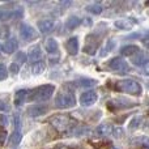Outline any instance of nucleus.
<instances>
[{"label":"nucleus","mask_w":149,"mask_h":149,"mask_svg":"<svg viewBox=\"0 0 149 149\" xmlns=\"http://www.w3.org/2000/svg\"><path fill=\"white\" fill-rule=\"evenodd\" d=\"M9 36V29L8 26H0V39H5Z\"/></svg>","instance_id":"a878e982"},{"label":"nucleus","mask_w":149,"mask_h":149,"mask_svg":"<svg viewBox=\"0 0 149 149\" xmlns=\"http://www.w3.org/2000/svg\"><path fill=\"white\" fill-rule=\"evenodd\" d=\"M113 131H114V127L111 126V124H109V123L101 124V126H98L97 130H95L97 135H100V136H107V135H113Z\"/></svg>","instance_id":"4468645a"},{"label":"nucleus","mask_w":149,"mask_h":149,"mask_svg":"<svg viewBox=\"0 0 149 149\" xmlns=\"http://www.w3.org/2000/svg\"><path fill=\"white\" fill-rule=\"evenodd\" d=\"M139 122H140V118H136V119H135V120H132V123H131V127H137L136 124L139 123Z\"/></svg>","instance_id":"f704fd0d"},{"label":"nucleus","mask_w":149,"mask_h":149,"mask_svg":"<svg viewBox=\"0 0 149 149\" xmlns=\"http://www.w3.org/2000/svg\"><path fill=\"white\" fill-rule=\"evenodd\" d=\"M143 45H144V47L145 49H148L149 50V37H145V38H143Z\"/></svg>","instance_id":"473e14b6"},{"label":"nucleus","mask_w":149,"mask_h":149,"mask_svg":"<svg viewBox=\"0 0 149 149\" xmlns=\"http://www.w3.org/2000/svg\"><path fill=\"white\" fill-rule=\"evenodd\" d=\"M28 90L25 89H21V90H17L15 94V98H13V102H15V106H21L24 102H25L26 97H28Z\"/></svg>","instance_id":"dca6fc26"},{"label":"nucleus","mask_w":149,"mask_h":149,"mask_svg":"<svg viewBox=\"0 0 149 149\" xmlns=\"http://www.w3.org/2000/svg\"><path fill=\"white\" fill-rule=\"evenodd\" d=\"M107 67L111 71H115V72H127L128 71V64L123 58H114L110 62L107 63Z\"/></svg>","instance_id":"423d86ee"},{"label":"nucleus","mask_w":149,"mask_h":149,"mask_svg":"<svg viewBox=\"0 0 149 149\" xmlns=\"http://www.w3.org/2000/svg\"><path fill=\"white\" fill-rule=\"evenodd\" d=\"M21 139H22V135H21L20 130H15L12 134V136H10L9 139V144L10 145H17L18 143L21 141Z\"/></svg>","instance_id":"4be33fe9"},{"label":"nucleus","mask_w":149,"mask_h":149,"mask_svg":"<svg viewBox=\"0 0 149 149\" xmlns=\"http://www.w3.org/2000/svg\"><path fill=\"white\" fill-rule=\"evenodd\" d=\"M80 24H81V20H80L79 17H76V16H71L67 21V28L68 29H74V28H77Z\"/></svg>","instance_id":"5701e85b"},{"label":"nucleus","mask_w":149,"mask_h":149,"mask_svg":"<svg viewBox=\"0 0 149 149\" xmlns=\"http://www.w3.org/2000/svg\"><path fill=\"white\" fill-rule=\"evenodd\" d=\"M135 20L132 18H120V20H116L115 21V26L120 30H131L135 25Z\"/></svg>","instance_id":"1a4fd4ad"},{"label":"nucleus","mask_w":149,"mask_h":149,"mask_svg":"<svg viewBox=\"0 0 149 149\" xmlns=\"http://www.w3.org/2000/svg\"><path fill=\"white\" fill-rule=\"evenodd\" d=\"M54 26H55V24H54V21H52V20H42V21H39V22H38L39 31H41V33H43V34L50 33V31L54 29Z\"/></svg>","instance_id":"ddd939ff"},{"label":"nucleus","mask_w":149,"mask_h":149,"mask_svg":"<svg viewBox=\"0 0 149 149\" xmlns=\"http://www.w3.org/2000/svg\"><path fill=\"white\" fill-rule=\"evenodd\" d=\"M115 88L123 93H130V94H135V95H139L140 93H141V86H140V84L136 80H131V79H127V80H123V81L116 82Z\"/></svg>","instance_id":"f03ea898"},{"label":"nucleus","mask_w":149,"mask_h":149,"mask_svg":"<svg viewBox=\"0 0 149 149\" xmlns=\"http://www.w3.org/2000/svg\"><path fill=\"white\" fill-rule=\"evenodd\" d=\"M7 109H8V106L4 102H0V110H7Z\"/></svg>","instance_id":"c9c22d12"},{"label":"nucleus","mask_w":149,"mask_h":149,"mask_svg":"<svg viewBox=\"0 0 149 149\" xmlns=\"http://www.w3.org/2000/svg\"><path fill=\"white\" fill-rule=\"evenodd\" d=\"M149 60V56L147 54H144V52H137L136 55H134V56H132V63H134L135 65H136V67H144V64L145 63H147Z\"/></svg>","instance_id":"f8f14e48"},{"label":"nucleus","mask_w":149,"mask_h":149,"mask_svg":"<svg viewBox=\"0 0 149 149\" xmlns=\"http://www.w3.org/2000/svg\"><path fill=\"white\" fill-rule=\"evenodd\" d=\"M47 106L45 105H36V106H31L30 109L28 110V114L30 116H33V118H36V116H41V115H45V114L47 113Z\"/></svg>","instance_id":"9d476101"},{"label":"nucleus","mask_w":149,"mask_h":149,"mask_svg":"<svg viewBox=\"0 0 149 149\" xmlns=\"http://www.w3.org/2000/svg\"><path fill=\"white\" fill-rule=\"evenodd\" d=\"M65 49L71 55H76L79 52V39L76 37H71L67 42H65Z\"/></svg>","instance_id":"9b49d317"},{"label":"nucleus","mask_w":149,"mask_h":149,"mask_svg":"<svg viewBox=\"0 0 149 149\" xmlns=\"http://www.w3.org/2000/svg\"><path fill=\"white\" fill-rule=\"evenodd\" d=\"M46 70V64H45L43 62H36L33 64V67H31V71H33V73L34 74H41V73H43V71Z\"/></svg>","instance_id":"412c9836"},{"label":"nucleus","mask_w":149,"mask_h":149,"mask_svg":"<svg viewBox=\"0 0 149 149\" xmlns=\"http://www.w3.org/2000/svg\"><path fill=\"white\" fill-rule=\"evenodd\" d=\"M8 77V71H7V67H5L3 63H0V81L5 80Z\"/></svg>","instance_id":"393cba45"},{"label":"nucleus","mask_w":149,"mask_h":149,"mask_svg":"<svg viewBox=\"0 0 149 149\" xmlns=\"http://www.w3.org/2000/svg\"><path fill=\"white\" fill-rule=\"evenodd\" d=\"M45 49H46V51L49 52V54H56L59 46H58V42L55 41L54 38H49L45 42Z\"/></svg>","instance_id":"f3484780"},{"label":"nucleus","mask_w":149,"mask_h":149,"mask_svg":"<svg viewBox=\"0 0 149 149\" xmlns=\"http://www.w3.org/2000/svg\"><path fill=\"white\" fill-rule=\"evenodd\" d=\"M5 140H7V134H5V131H1L0 132V144H4Z\"/></svg>","instance_id":"2f4dec72"},{"label":"nucleus","mask_w":149,"mask_h":149,"mask_svg":"<svg viewBox=\"0 0 149 149\" xmlns=\"http://www.w3.org/2000/svg\"><path fill=\"white\" fill-rule=\"evenodd\" d=\"M97 100H98L97 93L93 92V90H89V92H85L81 94V97H80V103H81L82 106H92L97 102Z\"/></svg>","instance_id":"0eeeda50"},{"label":"nucleus","mask_w":149,"mask_h":149,"mask_svg":"<svg viewBox=\"0 0 149 149\" xmlns=\"http://www.w3.org/2000/svg\"><path fill=\"white\" fill-rule=\"evenodd\" d=\"M89 12H92V13H94V15H100L101 12H102V9L103 8L101 7L100 4H92V5H89V7L86 8Z\"/></svg>","instance_id":"b1692460"},{"label":"nucleus","mask_w":149,"mask_h":149,"mask_svg":"<svg viewBox=\"0 0 149 149\" xmlns=\"http://www.w3.org/2000/svg\"><path fill=\"white\" fill-rule=\"evenodd\" d=\"M55 86L51 84L41 85L37 89L31 90V95H29V100H36V101H49L51 95L54 94Z\"/></svg>","instance_id":"f257e3e1"},{"label":"nucleus","mask_w":149,"mask_h":149,"mask_svg":"<svg viewBox=\"0 0 149 149\" xmlns=\"http://www.w3.org/2000/svg\"><path fill=\"white\" fill-rule=\"evenodd\" d=\"M26 59H28V56H26L25 52L18 51L17 54L15 55V59H13V62H12V63H15V64H17L18 67H21V65H22L24 63L26 62Z\"/></svg>","instance_id":"aec40b11"},{"label":"nucleus","mask_w":149,"mask_h":149,"mask_svg":"<svg viewBox=\"0 0 149 149\" xmlns=\"http://www.w3.org/2000/svg\"><path fill=\"white\" fill-rule=\"evenodd\" d=\"M9 70H10V72H12V73H17L18 71H20V67H18L17 64H15V63H12V64H10V67H9Z\"/></svg>","instance_id":"7c9ffc66"},{"label":"nucleus","mask_w":149,"mask_h":149,"mask_svg":"<svg viewBox=\"0 0 149 149\" xmlns=\"http://www.w3.org/2000/svg\"><path fill=\"white\" fill-rule=\"evenodd\" d=\"M113 135L115 137H122L124 135V131L123 128H119V127H114V131H113Z\"/></svg>","instance_id":"c85d7f7f"},{"label":"nucleus","mask_w":149,"mask_h":149,"mask_svg":"<svg viewBox=\"0 0 149 149\" xmlns=\"http://www.w3.org/2000/svg\"><path fill=\"white\" fill-rule=\"evenodd\" d=\"M9 124V120H8V116L4 115V114H0V127L5 128V127Z\"/></svg>","instance_id":"bb28decb"},{"label":"nucleus","mask_w":149,"mask_h":149,"mask_svg":"<svg viewBox=\"0 0 149 149\" xmlns=\"http://www.w3.org/2000/svg\"><path fill=\"white\" fill-rule=\"evenodd\" d=\"M76 105L74 95L70 92H60L55 98V106L59 109H70Z\"/></svg>","instance_id":"20e7f679"},{"label":"nucleus","mask_w":149,"mask_h":149,"mask_svg":"<svg viewBox=\"0 0 149 149\" xmlns=\"http://www.w3.org/2000/svg\"><path fill=\"white\" fill-rule=\"evenodd\" d=\"M148 114H149V111H148Z\"/></svg>","instance_id":"e433bc0d"},{"label":"nucleus","mask_w":149,"mask_h":149,"mask_svg":"<svg viewBox=\"0 0 149 149\" xmlns=\"http://www.w3.org/2000/svg\"><path fill=\"white\" fill-rule=\"evenodd\" d=\"M80 86H93L95 85L94 80H80Z\"/></svg>","instance_id":"cd10ccee"},{"label":"nucleus","mask_w":149,"mask_h":149,"mask_svg":"<svg viewBox=\"0 0 149 149\" xmlns=\"http://www.w3.org/2000/svg\"><path fill=\"white\" fill-rule=\"evenodd\" d=\"M42 58V51L41 47L37 45V46H33L30 50H29V60L30 62H39V59Z\"/></svg>","instance_id":"2eb2a0df"},{"label":"nucleus","mask_w":149,"mask_h":149,"mask_svg":"<svg viewBox=\"0 0 149 149\" xmlns=\"http://www.w3.org/2000/svg\"><path fill=\"white\" fill-rule=\"evenodd\" d=\"M20 37H21V39L22 41H25V42H30V41H33V39H36L37 38V31H36V29L33 28L31 25H29V24H26V22H22L20 25Z\"/></svg>","instance_id":"39448f33"},{"label":"nucleus","mask_w":149,"mask_h":149,"mask_svg":"<svg viewBox=\"0 0 149 149\" xmlns=\"http://www.w3.org/2000/svg\"><path fill=\"white\" fill-rule=\"evenodd\" d=\"M50 122L54 126V128H56L59 132H68L71 131L72 127H74V122L65 115H56Z\"/></svg>","instance_id":"7ed1b4c3"},{"label":"nucleus","mask_w":149,"mask_h":149,"mask_svg":"<svg viewBox=\"0 0 149 149\" xmlns=\"http://www.w3.org/2000/svg\"><path fill=\"white\" fill-rule=\"evenodd\" d=\"M137 52H139V47L135 46V45H130V46H124L123 49H122V54L123 55H127V56H130V55H136Z\"/></svg>","instance_id":"6ab92c4d"},{"label":"nucleus","mask_w":149,"mask_h":149,"mask_svg":"<svg viewBox=\"0 0 149 149\" xmlns=\"http://www.w3.org/2000/svg\"><path fill=\"white\" fill-rule=\"evenodd\" d=\"M114 47H115V41H114V39H109V41L106 42L105 45H103L102 49H101L100 55H101V56H106V55H107L109 52L113 51Z\"/></svg>","instance_id":"a211bd4d"},{"label":"nucleus","mask_w":149,"mask_h":149,"mask_svg":"<svg viewBox=\"0 0 149 149\" xmlns=\"http://www.w3.org/2000/svg\"><path fill=\"white\" fill-rule=\"evenodd\" d=\"M18 47V42L16 38H9L8 41L4 42V45L1 46V50L3 52H5V54H13V52L17 50Z\"/></svg>","instance_id":"6e6552de"},{"label":"nucleus","mask_w":149,"mask_h":149,"mask_svg":"<svg viewBox=\"0 0 149 149\" xmlns=\"http://www.w3.org/2000/svg\"><path fill=\"white\" fill-rule=\"evenodd\" d=\"M13 126L16 127V130H20L21 120H20V116H18V115H15V116H13Z\"/></svg>","instance_id":"c756f323"},{"label":"nucleus","mask_w":149,"mask_h":149,"mask_svg":"<svg viewBox=\"0 0 149 149\" xmlns=\"http://www.w3.org/2000/svg\"><path fill=\"white\" fill-rule=\"evenodd\" d=\"M143 72L145 74H149V60L144 64V67H143Z\"/></svg>","instance_id":"72a5a7b5"}]
</instances>
